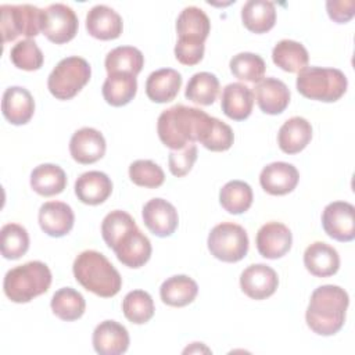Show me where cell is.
<instances>
[{
	"mask_svg": "<svg viewBox=\"0 0 355 355\" xmlns=\"http://www.w3.org/2000/svg\"><path fill=\"white\" fill-rule=\"evenodd\" d=\"M349 297L344 288L334 284L318 287L309 300L305 320L308 327L319 336H333L345 322Z\"/></svg>",
	"mask_w": 355,
	"mask_h": 355,
	"instance_id": "obj_1",
	"label": "cell"
},
{
	"mask_svg": "<svg viewBox=\"0 0 355 355\" xmlns=\"http://www.w3.org/2000/svg\"><path fill=\"white\" fill-rule=\"evenodd\" d=\"M72 270L76 282L98 297H114L122 287L119 272L98 251L86 250L80 252L73 261Z\"/></svg>",
	"mask_w": 355,
	"mask_h": 355,
	"instance_id": "obj_2",
	"label": "cell"
},
{
	"mask_svg": "<svg viewBox=\"0 0 355 355\" xmlns=\"http://www.w3.org/2000/svg\"><path fill=\"white\" fill-rule=\"evenodd\" d=\"M207 116L208 114L200 108L183 104L173 105L158 116V137L171 150H180L197 141L200 128Z\"/></svg>",
	"mask_w": 355,
	"mask_h": 355,
	"instance_id": "obj_3",
	"label": "cell"
},
{
	"mask_svg": "<svg viewBox=\"0 0 355 355\" xmlns=\"http://www.w3.org/2000/svg\"><path fill=\"white\" fill-rule=\"evenodd\" d=\"M211 31L208 15L198 7L183 8L176 19L178 42L175 44V57L183 65H196L204 57V42Z\"/></svg>",
	"mask_w": 355,
	"mask_h": 355,
	"instance_id": "obj_4",
	"label": "cell"
},
{
	"mask_svg": "<svg viewBox=\"0 0 355 355\" xmlns=\"http://www.w3.org/2000/svg\"><path fill=\"white\" fill-rule=\"evenodd\" d=\"M51 284V272L44 262L31 261L10 269L3 282L4 294L12 302L24 304L44 294Z\"/></svg>",
	"mask_w": 355,
	"mask_h": 355,
	"instance_id": "obj_5",
	"label": "cell"
},
{
	"mask_svg": "<svg viewBox=\"0 0 355 355\" xmlns=\"http://www.w3.org/2000/svg\"><path fill=\"white\" fill-rule=\"evenodd\" d=\"M295 86L306 98L333 103L344 96L348 80L344 72L337 68L305 67L298 72Z\"/></svg>",
	"mask_w": 355,
	"mask_h": 355,
	"instance_id": "obj_6",
	"label": "cell"
},
{
	"mask_svg": "<svg viewBox=\"0 0 355 355\" xmlns=\"http://www.w3.org/2000/svg\"><path fill=\"white\" fill-rule=\"evenodd\" d=\"M90 75L92 68L85 58L78 55L62 58L49 75V92L57 100H69L85 87Z\"/></svg>",
	"mask_w": 355,
	"mask_h": 355,
	"instance_id": "obj_7",
	"label": "cell"
},
{
	"mask_svg": "<svg viewBox=\"0 0 355 355\" xmlns=\"http://www.w3.org/2000/svg\"><path fill=\"white\" fill-rule=\"evenodd\" d=\"M208 250L211 255L223 262H239L248 252V236L243 226L232 222L216 225L208 234Z\"/></svg>",
	"mask_w": 355,
	"mask_h": 355,
	"instance_id": "obj_8",
	"label": "cell"
},
{
	"mask_svg": "<svg viewBox=\"0 0 355 355\" xmlns=\"http://www.w3.org/2000/svg\"><path fill=\"white\" fill-rule=\"evenodd\" d=\"M1 36L3 43L12 42L18 36L35 37L42 31V10L31 4H3Z\"/></svg>",
	"mask_w": 355,
	"mask_h": 355,
	"instance_id": "obj_9",
	"label": "cell"
},
{
	"mask_svg": "<svg viewBox=\"0 0 355 355\" xmlns=\"http://www.w3.org/2000/svg\"><path fill=\"white\" fill-rule=\"evenodd\" d=\"M78 17L67 4L54 3L42 10V32L55 44L72 40L78 33Z\"/></svg>",
	"mask_w": 355,
	"mask_h": 355,
	"instance_id": "obj_10",
	"label": "cell"
},
{
	"mask_svg": "<svg viewBox=\"0 0 355 355\" xmlns=\"http://www.w3.org/2000/svg\"><path fill=\"white\" fill-rule=\"evenodd\" d=\"M322 226L326 234L337 241L355 239V207L347 201H334L324 207Z\"/></svg>",
	"mask_w": 355,
	"mask_h": 355,
	"instance_id": "obj_11",
	"label": "cell"
},
{
	"mask_svg": "<svg viewBox=\"0 0 355 355\" xmlns=\"http://www.w3.org/2000/svg\"><path fill=\"white\" fill-rule=\"evenodd\" d=\"M111 250L121 263L133 269L147 263L153 251L148 237L140 232L137 225L125 232Z\"/></svg>",
	"mask_w": 355,
	"mask_h": 355,
	"instance_id": "obj_12",
	"label": "cell"
},
{
	"mask_svg": "<svg viewBox=\"0 0 355 355\" xmlns=\"http://www.w3.org/2000/svg\"><path fill=\"white\" fill-rule=\"evenodd\" d=\"M141 216L147 229L158 237H169L179 222L176 208L164 198L148 200L143 207Z\"/></svg>",
	"mask_w": 355,
	"mask_h": 355,
	"instance_id": "obj_13",
	"label": "cell"
},
{
	"mask_svg": "<svg viewBox=\"0 0 355 355\" xmlns=\"http://www.w3.org/2000/svg\"><path fill=\"white\" fill-rule=\"evenodd\" d=\"M258 252L268 259H277L286 255L293 244L291 230L280 222H268L257 233Z\"/></svg>",
	"mask_w": 355,
	"mask_h": 355,
	"instance_id": "obj_14",
	"label": "cell"
},
{
	"mask_svg": "<svg viewBox=\"0 0 355 355\" xmlns=\"http://www.w3.org/2000/svg\"><path fill=\"white\" fill-rule=\"evenodd\" d=\"M279 277L275 269L265 263H254L245 268L240 276L243 293L252 300H265L275 294Z\"/></svg>",
	"mask_w": 355,
	"mask_h": 355,
	"instance_id": "obj_15",
	"label": "cell"
},
{
	"mask_svg": "<svg viewBox=\"0 0 355 355\" xmlns=\"http://www.w3.org/2000/svg\"><path fill=\"white\" fill-rule=\"evenodd\" d=\"M105 139L101 132L93 128L76 130L69 140L71 157L83 165L97 162L105 154Z\"/></svg>",
	"mask_w": 355,
	"mask_h": 355,
	"instance_id": "obj_16",
	"label": "cell"
},
{
	"mask_svg": "<svg viewBox=\"0 0 355 355\" xmlns=\"http://www.w3.org/2000/svg\"><path fill=\"white\" fill-rule=\"evenodd\" d=\"M300 173L293 164L277 161L266 165L259 175L262 189L272 196H284L291 193L298 184Z\"/></svg>",
	"mask_w": 355,
	"mask_h": 355,
	"instance_id": "obj_17",
	"label": "cell"
},
{
	"mask_svg": "<svg viewBox=\"0 0 355 355\" xmlns=\"http://www.w3.org/2000/svg\"><path fill=\"white\" fill-rule=\"evenodd\" d=\"M93 347L100 355H121L129 347V333L115 320H104L93 331Z\"/></svg>",
	"mask_w": 355,
	"mask_h": 355,
	"instance_id": "obj_18",
	"label": "cell"
},
{
	"mask_svg": "<svg viewBox=\"0 0 355 355\" xmlns=\"http://www.w3.org/2000/svg\"><path fill=\"white\" fill-rule=\"evenodd\" d=\"M40 229L51 237H62L68 234L75 222L72 208L62 201L44 202L39 209Z\"/></svg>",
	"mask_w": 355,
	"mask_h": 355,
	"instance_id": "obj_19",
	"label": "cell"
},
{
	"mask_svg": "<svg viewBox=\"0 0 355 355\" xmlns=\"http://www.w3.org/2000/svg\"><path fill=\"white\" fill-rule=\"evenodd\" d=\"M123 22L121 15L108 6L97 4L87 11L86 29L90 36L100 40H112L121 36Z\"/></svg>",
	"mask_w": 355,
	"mask_h": 355,
	"instance_id": "obj_20",
	"label": "cell"
},
{
	"mask_svg": "<svg viewBox=\"0 0 355 355\" xmlns=\"http://www.w3.org/2000/svg\"><path fill=\"white\" fill-rule=\"evenodd\" d=\"M258 107L262 112L277 115L283 112L290 103V90L284 82L276 78H263L259 80L254 92Z\"/></svg>",
	"mask_w": 355,
	"mask_h": 355,
	"instance_id": "obj_21",
	"label": "cell"
},
{
	"mask_svg": "<svg viewBox=\"0 0 355 355\" xmlns=\"http://www.w3.org/2000/svg\"><path fill=\"white\" fill-rule=\"evenodd\" d=\"M1 112L12 125H25L35 112V100L29 90L21 86H10L3 93Z\"/></svg>",
	"mask_w": 355,
	"mask_h": 355,
	"instance_id": "obj_22",
	"label": "cell"
},
{
	"mask_svg": "<svg viewBox=\"0 0 355 355\" xmlns=\"http://www.w3.org/2000/svg\"><path fill=\"white\" fill-rule=\"evenodd\" d=\"M252 107L254 93L248 86L234 82L223 87L220 108L227 118L233 121H244L251 115Z\"/></svg>",
	"mask_w": 355,
	"mask_h": 355,
	"instance_id": "obj_23",
	"label": "cell"
},
{
	"mask_svg": "<svg viewBox=\"0 0 355 355\" xmlns=\"http://www.w3.org/2000/svg\"><path fill=\"white\" fill-rule=\"evenodd\" d=\"M112 193L111 179L100 171L82 173L75 182V194L79 201L87 205L103 204Z\"/></svg>",
	"mask_w": 355,
	"mask_h": 355,
	"instance_id": "obj_24",
	"label": "cell"
},
{
	"mask_svg": "<svg viewBox=\"0 0 355 355\" xmlns=\"http://www.w3.org/2000/svg\"><path fill=\"white\" fill-rule=\"evenodd\" d=\"M304 265L306 270L316 277H329L337 273L340 257L336 248L323 241L309 244L304 252Z\"/></svg>",
	"mask_w": 355,
	"mask_h": 355,
	"instance_id": "obj_25",
	"label": "cell"
},
{
	"mask_svg": "<svg viewBox=\"0 0 355 355\" xmlns=\"http://www.w3.org/2000/svg\"><path fill=\"white\" fill-rule=\"evenodd\" d=\"M182 86V75L172 68H161L151 72L146 80V94L154 103L172 101Z\"/></svg>",
	"mask_w": 355,
	"mask_h": 355,
	"instance_id": "obj_26",
	"label": "cell"
},
{
	"mask_svg": "<svg viewBox=\"0 0 355 355\" xmlns=\"http://www.w3.org/2000/svg\"><path fill=\"white\" fill-rule=\"evenodd\" d=\"M312 139V126L302 116L287 119L279 129L277 143L283 153L297 154L302 151Z\"/></svg>",
	"mask_w": 355,
	"mask_h": 355,
	"instance_id": "obj_27",
	"label": "cell"
},
{
	"mask_svg": "<svg viewBox=\"0 0 355 355\" xmlns=\"http://www.w3.org/2000/svg\"><path fill=\"white\" fill-rule=\"evenodd\" d=\"M104 100L112 107L126 105L133 100L137 92V79L128 72L108 73L101 87Z\"/></svg>",
	"mask_w": 355,
	"mask_h": 355,
	"instance_id": "obj_28",
	"label": "cell"
},
{
	"mask_svg": "<svg viewBox=\"0 0 355 355\" xmlns=\"http://www.w3.org/2000/svg\"><path fill=\"white\" fill-rule=\"evenodd\" d=\"M198 293L197 283L186 275L168 277L159 287V295L164 304L169 306H186L191 304Z\"/></svg>",
	"mask_w": 355,
	"mask_h": 355,
	"instance_id": "obj_29",
	"label": "cell"
},
{
	"mask_svg": "<svg viewBox=\"0 0 355 355\" xmlns=\"http://www.w3.org/2000/svg\"><path fill=\"white\" fill-rule=\"evenodd\" d=\"M241 21L248 31L265 33L275 26V4L268 0H248L241 8Z\"/></svg>",
	"mask_w": 355,
	"mask_h": 355,
	"instance_id": "obj_30",
	"label": "cell"
},
{
	"mask_svg": "<svg viewBox=\"0 0 355 355\" xmlns=\"http://www.w3.org/2000/svg\"><path fill=\"white\" fill-rule=\"evenodd\" d=\"M67 175L64 169L54 164H42L31 173V187L43 197H51L64 191Z\"/></svg>",
	"mask_w": 355,
	"mask_h": 355,
	"instance_id": "obj_31",
	"label": "cell"
},
{
	"mask_svg": "<svg viewBox=\"0 0 355 355\" xmlns=\"http://www.w3.org/2000/svg\"><path fill=\"white\" fill-rule=\"evenodd\" d=\"M197 141H200L207 150L226 151L233 146L234 133L227 123L208 115L200 128Z\"/></svg>",
	"mask_w": 355,
	"mask_h": 355,
	"instance_id": "obj_32",
	"label": "cell"
},
{
	"mask_svg": "<svg viewBox=\"0 0 355 355\" xmlns=\"http://www.w3.org/2000/svg\"><path fill=\"white\" fill-rule=\"evenodd\" d=\"M272 60L286 72H300L308 65L309 55L300 42L283 39L273 47Z\"/></svg>",
	"mask_w": 355,
	"mask_h": 355,
	"instance_id": "obj_33",
	"label": "cell"
},
{
	"mask_svg": "<svg viewBox=\"0 0 355 355\" xmlns=\"http://www.w3.org/2000/svg\"><path fill=\"white\" fill-rule=\"evenodd\" d=\"M53 313L65 322L79 319L86 309L83 295L72 287H62L54 293L50 302Z\"/></svg>",
	"mask_w": 355,
	"mask_h": 355,
	"instance_id": "obj_34",
	"label": "cell"
},
{
	"mask_svg": "<svg viewBox=\"0 0 355 355\" xmlns=\"http://www.w3.org/2000/svg\"><path fill=\"white\" fill-rule=\"evenodd\" d=\"M252 189L243 180H230L219 191V202L225 211L240 215L250 209L252 204Z\"/></svg>",
	"mask_w": 355,
	"mask_h": 355,
	"instance_id": "obj_35",
	"label": "cell"
},
{
	"mask_svg": "<svg viewBox=\"0 0 355 355\" xmlns=\"http://www.w3.org/2000/svg\"><path fill=\"white\" fill-rule=\"evenodd\" d=\"M104 64L108 73L128 72L136 76L144 65V55L133 46H119L107 54Z\"/></svg>",
	"mask_w": 355,
	"mask_h": 355,
	"instance_id": "obj_36",
	"label": "cell"
},
{
	"mask_svg": "<svg viewBox=\"0 0 355 355\" xmlns=\"http://www.w3.org/2000/svg\"><path fill=\"white\" fill-rule=\"evenodd\" d=\"M219 93V80L211 72H197L187 82L184 96L187 100L200 104L211 105Z\"/></svg>",
	"mask_w": 355,
	"mask_h": 355,
	"instance_id": "obj_37",
	"label": "cell"
},
{
	"mask_svg": "<svg viewBox=\"0 0 355 355\" xmlns=\"http://www.w3.org/2000/svg\"><path fill=\"white\" fill-rule=\"evenodd\" d=\"M122 311L129 322L143 324L153 318L155 306L151 295L147 291L133 290L125 295L122 301Z\"/></svg>",
	"mask_w": 355,
	"mask_h": 355,
	"instance_id": "obj_38",
	"label": "cell"
},
{
	"mask_svg": "<svg viewBox=\"0 0 355 355\" xmlns=\"http://www.w3.org/2000/svg\"><path fill=\"white\" fill-rule=\"evenodd\" d=\"M29 248V236L24 226L18 223H7L0 232V250L6 259H18L26 254Z\"/></svg>",
	"mask_w": 355,
	"mask_h": 355,
	"instance_id": "obj_39",
	"label": "cell"
},
{
	"mask_svg": "<svg viewBox=\"0 0 355 355\" xmlns=\"http://www.w3.org/2000/svg\"><path fill=\"white\" fill-rule=\"evenodd\" d=\"M229 67L232 73L237 79L252 83H258L259 80H262L266 69V64L261 55L247 51L233 55Z\"/></svg>",
	"mask_w": 355,
	"mask_h": 355,
	"instance_id": "obj_40",
	"label": "cell"
},
{
	"mask_svg": "<svg viewBox=\"0 0 355 355\" xmlns=\"http://www.w3.org/2000/svg\"><path fill=\"white\" fill-rule=\"evenodd\" d=\"M10 60L18 69L37 71L42 68L44 57L35 40L24 39L14 44L10 51Z\"/></svg>",
	"mask_w": 355,
	"mask_h": 355,
	"instance_id": "obj_41",
	"label": "cell"
},
{
	"mask_svg": "<svg viewBox=\"0 0 355 355\" xmlns=\"http://www.w3.org/2000/svg\"><path fill=\"white\" fill-rule=\"evenodd\" d=\"M130 180L147 189H157L165 182V173L162 168L151 159H137L129 166Z\"/></svg>",
	"mask_w": 355,
	"mask_h": 355,
	"instance_id": "obj_42",
	"label": "cell"
},
{
	"mask_svg": "<svg viewBox=\"0 0 355 355\" xmlns=\"http://www.w3.org/2000/svg\"><path fill=\"white\" fill-rule=\"evenodd\" d=\"M136 222L135 219L122 209L111 211L105 215L101 223V236L105 241V244L112 248L114 244L118 241V239L128 232L129 229L135 227Z\"/></svg>",
	"mask_w": 355,
	"mask_h": 355,
	"instance_id": "obj_43",
	"label": "cell"
},
{
	"mask_svg": "<svg viewBox=\"0 0 355 355\" xmlns=\"http://www.w3.org/2000/svg\"><path fill=\"white\" fill-rule=\"evenodd\" d=\"M197 159V146L194 143L187 144L180 150H172L168 157L169 171L173 176L182 178L187 175Z\"/></svg>",
	"mask_w": 355,
	"mask_h": 355,
	"instance_id": "obj_44",
	"label": "cell"
},
{
	"mask_svg": "<svg viewBox=\"0 0 355 355\" xmlns=\"http://www.w3.org/2000/svg\"><path fill=\"white\" fill-rule=\"evenodd\" d=\"M326 10L329 17L337 22V24H345L348 22L354 14H355V3L352 0H341V1H333L329 0L326 3Z\"/></svg>",
	"mask_w": 355,
	"mask_h": 355,
	"instance_id": "obj_45",
	"label": "cell"
}]
</instances>
